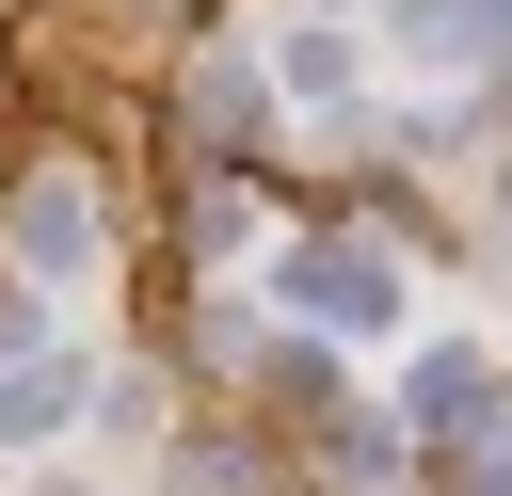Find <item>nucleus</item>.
<instances>
[{
  "label": "nucleus",
  "instance_id": "nucleus-1",
  "mask_svg": "<svg viewBox=\"0 0 512 496\" xmlns=\"http://www.w3.org/2000/svg\"><path fill=\"white\" fill-rule=\"evenodd\" d=\"M16 224H32V272H80V256H96V208H80V176H32V208H16Z\"/></svg>",
  "mask_w": 512,
  "mask_h": 496
}]
</instances>
